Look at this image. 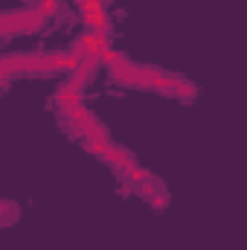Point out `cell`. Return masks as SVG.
Listing matches in <instances>:
<instances>
[{
	"label": "cell",
	"mask_w": 247,
	"mask_h": 250,
	"mask_svg": "<svg viewBox=\"0 0 247 250\" xmlns=\"http://www.w3.org/2000/svg\"><path fill=\"white\" fill-rule=\"evenodd\" d=\"M111 67V76L123 84L131 87H143V90H157L163 96H178V99H195L198 96V87L184 79V76H175V73H166L160 67H148V64H134L131 59L120 56Z\"/></svg>",
	"instance_id": "cell-1"
},
{
	"label": "cell",
	"mask_w": 247,
	"mask_h": 250,
	"mask_svg": "<svg viewBox=\"0 0 247 250\" xmlns=\"http://www.w3.org/2000/svg\"><path fill=\"white\" fill-rule=\"evenodd\" d=\"M44 15L38 9H18V12H3L0 15V38L6 35H23V32H38L44 26Z\"/></svg>",
	"instance_id": "cell-2"
},
{
	"label": "cell",
	"mask_w": 247,
	"mask_h": 250,
	"mask_svg": "<svg viewBox=\"0 0 247 250\" xmlns=\"http://www.w3.org/2000/svg\"><path fill=\"white\" fill-rule=\"evenodd\" d=\"M64 120H67V125H70L79 137H84V140H111V137H108V128L99 123L84 105H76V108L64 111Z\"/></svg>",
	"instance_id": "cell-3"
},
{
	"label": "cell",
	"mask_w": 247,
	"mask_h": 250,
	"mask_svg": "<svg viewBox=\"0 0 247 250\" xmlns=\"http://www.w3.org/2000/svg\"><path fill=\"white\" fill-rule=\"evenodd\" d=\"M108 41H111V35L87 29V32H82V35L70 44V50H67V53H70V56H76V59L82 62V59H87V56H99L105 47H111Z\"/></svg>",
	"instance_id": "cell-4"
},
{
	"label": "cell",
	"mask_w": 247,
	"mask_h": 250,
	"mask_svg": "<svg viewBox=\"0 0 247 250\" xmlns=\"http://www.w3.org/2000/svg\"><path fill=\"white\" fill-rule=\"evenodd\" d=\"M79 9H82V21H84L87 29L111 35V21H108V9H105L102 0H84Z\"/></svg>",
	"instance_id": "cell-5"
},
{
	"label": "cell",
	"mask_w": 247,
	"mask_h": 250,
	"mask_svg": "<svg viewBox=\"0 0 247 250\" xmlns=\"http://www.w3.org/2000/svg\"><path fill=\"white\" fill-rule=\"evenodd\" d=\"M134 189H137V192H140V195H143V198H145L148 204H154V207H166V201H169L166 189L160 187V184H157L154 178H145L143 184H137Z\"/></svg>",
	"instance_id": "cell-6"
},
{
	"label": "cell",
	"mask_w": 247,
	"mask_h": 250,
	"mask_svg": "<svg viewBox=\"0 0 247 250\" xmlns=\"http://www.w3.org/2000/svg\"><path fill=\"white\" fill-rule=\"evenodd\" d=\"M53 102H56V108H59V111H70V108H76V105H84V93H82V90H70V87H59V90H56V99H53Z\"/></svg>",
	"instance_id": "cell-7"
},
{
	"label": "cell",
	"mask_w": 247,
	"mask_h": 250,
	"mask_svg": "<svg viewBox=\"0 0 247 250\" xmlns=\"http://www.w3.org/2000/svg\"><path fill=\"white\" fill-rule=\"evenodd\" d=\"M59 3H62V0H38V3L32 6V9H38V12H41L44 18H53V15L59 12Z\"/></svg>",
	"instance_id": "cell-8"
},
{
	"label": "cell",
	"mask_w": 247,
	"mask_h": 250,
	"mask_svg": "<svg viewBox=\"0 0 247 250\" xmlns=\"http://www.w3.org/2000/svg\"><path fill=\"white\" fill-rule=\"evenodd\" d=\"M15 215H18V207H12V204H3V201H0V224H9Z\"/></svg>",
	"instance_id": "cell-9"
},
{
	"label": "cell",
	"mask_w": 247,
	"mask_h": 250,
	"mask_svg": "<svg viewBox=\"0 0 247 250\" xmlns=\"http://www.w3.org/2000/svg\"><path fill=\"white\" fill-rule=\"evenodd\" d=\"M120 56H123V53H117L114 47H105V50L99 53V62H102V64H114L117 59H120Z\"/></svg>",
	"instance_id": "cell-10"
},
{
	"label": "cell",
	"mask_w": 247,
	"mask_h": 250,
	"mask_svg": "<svg viewBox=\"0 0 247 250\" xmlns=\"http://www.w3.org/2000/svg\"><path fill=\"white\" fill-rule=\"evenodd\" d=\"M6 82H9V76H6V73L0 70V84H6Z\"/></svg>",
	"instance_id": "cell-11"
},
{
	"label": "cell",
	"mask_w": 247,
	"mask_h": 250,
	"mask_svg": "<svg viewBox=\"0 0 247 250\" xmlns=\"http://www.w3.org/2000/svg\"><path fill=\"white\" fill-rule=\"evenodd\" d=\"M73 3H76V6H82V3H84V0H73Z\"/></svg>",
	"instance_id": "cell-12"
}]
</instances>
